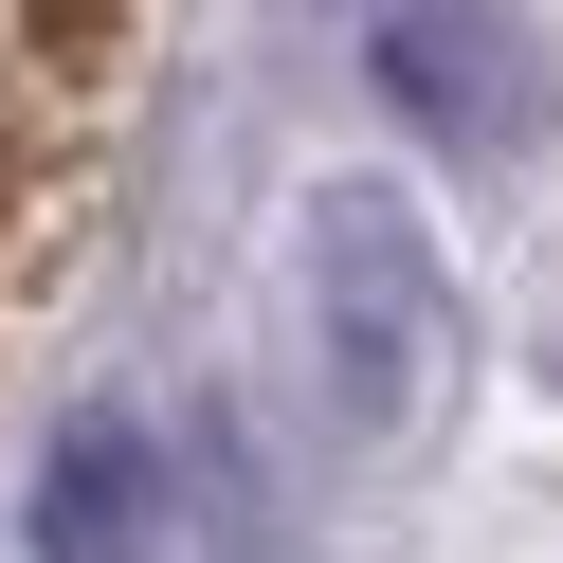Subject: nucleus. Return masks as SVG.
<instances>
[{
  "mask_svg": "<svg viewBox=\"0 0 563 563\" xmlns=\"http://www.w3.org/2000/svg\"><path fill=\"white\" fill-rule=\"evenodd\" d=\"M291 345H309V382H328L345 437H400V418L454 382L437 236H418L382 183H328V200H309V236H291Z\"/></svg>",
  "mask_w": 563,
  "mask_h": 563,
  "instance_id": "1",
  "label": "nucleus"
},
{
  "mask_svg": "<svg viewBox=\"0 0 563 563\" xmlns=\"http://www.w3.org/2000/svg\"><path fill=\"white\" fill-rule=\"evenodd\" d=\"M146 527H164V473H146L128 418L55 437V473H37V563H146Z\"/></svg>",
  "mask_w": 563,
  "mask_h": 563,
  "instance_id": "2",
  "label": "nucleus"
},
{
  "mask_svg": "<svg viewBox=\"0 0 563 563\" xmlns=\"http://www.w3.org/2000/svg\"><path fill=\"white\" fill-rule=\"evenodd\" d=\"M364 55H382V74H400L418 91V110H490V37H473V19H364Z\"/></svg>",
  "mask_w": 563,
  "mask_h": 563,
  "instance_id": "3",
  "label": "nucleus"
}]
</instances>
